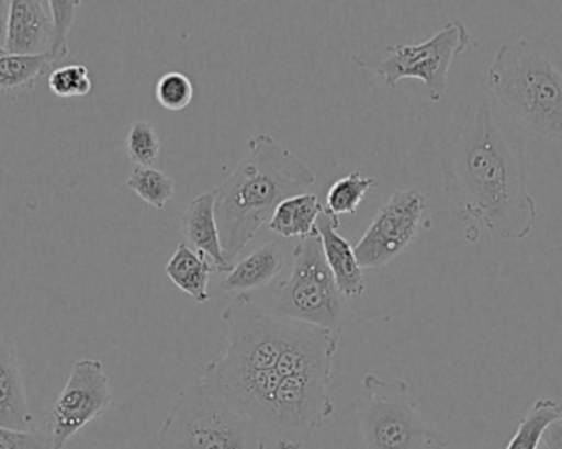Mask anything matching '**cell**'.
I'll return each mask as SVG.
<instances>
[{
  "mask_svg": "<svg viewBox=\"0 0 562 449\" xmlns=\"http://www.w3.org/2000/svg\"><path fill=\"white\" fill-rule=\"evenodd\" d=\"M562 420V404L553 399H540L528 411L505 449H538L551 425Z\"/></svg>",
  "mask_w": 562,
  "mask_h": 449,
  "instance_id": "20",
  "label": "cell"
},
{
  "mask_svg": "<svg viewBox=\"0 0 562 449\" xmlns=\"http://www.w3.org/2000/svg\"><path fill=\"white\" fill-rule=\"evenodd\" d=\"M181 233L191 249L204 254L216 267V272H231L233 267L226 262L223 246H221L220 229H217L216 213H214L213 191L194 198L181 217Z\"/></svg>",
  "mask_w": 562,
  "mask_h": 449,
  "instance_id": "15",
  "label": "cell"
},
{
  "mask_svg": "<svg viewBox=\"0 0 562 449\" xmlns=\"http://www.w3.org/2000/svg\"><path fill=\"white\" fill-rule=\"evenodd\" d=\"M246 160L224 180L214 194V213L224 257L234 267L239 254L272 220L288 198L306 193L314 173L272 135H254Z\"/></svg>",
  "mask_w": 562,
  "mask_h": 449,
  "instance_id": "2",
  "label": "cell"
},
{
  "mask_svg": "<svg viewBox=\"0 0 562 449\" xmlns=\"http://www.w3.org/2000/svg\"><path fill=\"white\" fill-rule=\"evenodd\" d=\"M128 160L138 168H154L161 154V141L151 122L137 121L132 124L125 138Z\"/></svg>",
  "mask_w": 562,
  "mask_h": 449,
  "instance_id": "23",
  "label": "cell"
},
{
  "mask_svg": "<svg viewBox=\"0 0 562 449\" xmlns=\"http://www.w3.org/2000/svg\"><path fill=\"white\" fill-rule=\"evenodd\" d=\"M426 211L428 204L419 191H395L353 246L359 266L382 269L405 252L425 226Z\"/></svg>",
  "mask_w": 562,
  "mask_h": 449,
  "instance_id": "10",
  "label": "cell"
},
{
  "mask_svg": "<svg viewBox=\"0 0 562 449\" xmlns=\"http://www.w3.org/2000/svg\"><path fill=\"white\" fill-rule=\"evenodd\" d=\"M55 69L52 55L23 56L12 55L5 49L0 52V96H15L35 88L42 76Z\"/></svg>",
  "mask_w": 562,
  "mask_h": 449,
  "instance_id": "19",
  "label": "cell"
},
{
  "mask_svg": "<svg viewBox=\"0 0 562 449\" xmlns=\"http://www.w3.org/2000/svg\"><path fill=\"white\" fill-rule=\"evenodd\" d=\"M48 88L56 98H85L92 91V79L88 66L65 65L52 69Z\"/></svg>",
  "mask_w": 562,
  "mask_h": 449,
  "instance_id": "24",
  "label": "cell"
},
{
  "mask_svg": "<svg viewBox=\"0 0 562 449\" xmlns=\"http://www.w3.org/2000/svg\"><path fill=\"white\" fill-rule=\"evenodd\" d=\"M33 424L15 345L0 329V427L26 431Z\"/></svg>",
  "mask_w": 562,
  "mask_h": 449,
  "instance_id": "14",
  "label": "cell"
},
{
  "mask_svg": "<svg viewBox=\"0 0 562 449\" xmlns=\"http://www.w3.org/2000/svg\"><path fill=\"white\" fill-rule=\"evenodd\" d=\"M375 178L363 177L360 171H352L347 177L339 178L330 184L326 197V207L324 210L333 216L340 217L344 214L353 216L357 207L362 203L370 188L375 187Z\"/></svg>",
  "mask_w": 562,
  "mask_h": 449,
  "instance_id": "21",
  "label": "cell"
},
{
  "mask_svg": "<svg viewBox=\"0 0 562 449\" xmlns=\"http://www.w3.org/2000/svg\"><path fill=\"white\" fill-rule=\"evenodd\" d=\"M543 445L547 449H562V420L548 428L543 437Z\"/></svg>",
  "mask_w": 562,
  "mask_h": 449,
  "instance_id": "28",
  "label": "cell"
},
{
  "mask_svg": "<svg viewBox=\"0 0 562 449\" xmlns=\"http://www.w3.org/2000/svg\"><path fill=\"white\" fill-rule=\"evenodd\" d=\"M10 2L0 0V52L5 49L7 22H9Z\"/></svg>",
  "mask_w": 562,
  "mask_h": 449,
  "instance_id": "29",
  "label": "cell"
},
{
  "mask_svg": "<svg viewBox=\"0 0 562 449\" xmlns=\"http://www.w3.org/2000/svg\"><path fill=\"white\" fill-rule=\"evenodd\" d=\"M111 404V384L102 362L95 359L76 361L49 417L53 449H65L79 430L102 417Z\"/></svg>",
  "mask_w": 562,
  "mask_h": 449,
  "instance_id": "11",
  "label": "cell"
},
{
  "mask_svg": "<svg viewBox=\"0 0 562 449\" xmlns=\"http://www.w3.org/2000/svg\"><path fill=\"white\" fill-rule=\"evenodd\" d=\"M221 322L227 335L224 362L256 371L277 368L291 322L266 312L250 295H237L221 313Z\"/></svg>",
  "mask_w": 562,
  "mask_h": 449,
  "instance_id": "9",
  "label": "cell"
},
{
  "mask_svg": "<svg viewBox=\"0 0 562 449\" xmlns=\"http://www.w3.org/2000/svg\"><path fill=\"white\" fill-rule=\"evenodd\" d=\"M283 267L284 257L280 247L276 243L263 244L246 259L234 263L226 279L221 282V290L236 295H249L270 285Z\"/></svg>",
  "mask_w": 562,
  "mask_h": 449,
  "instance_id": "16",
  "label": "cell"
},
{
  "mask_svg": "<svg viewBox=\"0 0 562 449\" xmlns=\"http://www.w3.org/2000/svg\"><path fill=\"white\" fill-rule=\"evenodd\" d=\"M262 428L237 414L203 385H191L158 431V449H267Z\"/></svg>",
  "mask_w": 562,
  "mask_h": 449,
  "instance_id": "4",
  "label": "cell"
},
{
  "mask_svg": "<svg viewBox=\"0 0 562 449\" xmlns=\"http://www.w3.org/2000/svg\"><path fill=\"white\" fill-rule=\"evenodd\" d=\"M155 96L158 104L167 111H184L193 102V82L181 71L165 72L155 86Z\"/></svg>",
  "mask_w": 562,
  "mask_h": 449,
  "instance_id": "26",
  "label": "cell"
},
{
  "mask_svg": "<svg viewBox=\"0 0 562 449\" xmlns=\"http://www.w3.org/2000/svg\"><path fill=\"white\" fill-rule=\"evenodd\" d=\"M471 43L468 26L461 20H454L425 42L386 46L385 55L375 61H369L362 55H352L350 59L359 68L382 76L389 88H395L402 79H419L425 85L429 101L439 102L448 92L452 63Z\"/></svg>",
  "mask_w": 562,
  "mask_h": 449,
  "instance_id": "7",
  "label": "cell"
},
{
  "mask_svg": "<svg viewBox=\"0 0 562 449\" xmlns=\"http://www.w3.org/2000/svg\"><path fill=\"white\" fill-rule=\"evenodd\" d=\"M53 45V16L45 0H12L7 22L5 52L46 55Z\"/></svg>",
  "mask_w": 562,
  "mask_h": 449,
  "instance_id": "12",
  "label": "cell"
},
{
  "mask_svg": "<svg viewBox=\"0 0 562 449\" xmlns=\"http://www.w3.org/2000/svg\"><path fill=\"white\" fill-rule=\"evenodd\" d=\"M359 428L366 449H446L451 438L436 430L416 408L405 381L363 378Z\"/></svg>",
  "mask_w": 562,
  "mask_h": 449,
  "instance_id": "6",
  "label": "cell"
},
{
  "mask_svg": "<svg viewBox=\"0 0 562 449\" xmlns=\"http://www.w3.org/2000/svg\"><path fill=\"white\" fill-rule=\"evenodd\" d=\"M339 217L333 216L326 210L317 220V233L323 244L324 259L333 272L334 280L339 287L340 293L346 299L360 296L366 292V279H363L362 267L357 262L353 247L346 237L340 236Z\"/></svg>",
  "mask_w": 562,
  "mask_h": 449,
  "instance_id": "13",
  "label": "cell"
},
{
  "mask_svg": "<svg viewBox=\"0 0 562 449\" xmlns=\"http://www.w3.org/2000/svg\"><path fill=\"white\" fill-rule=\"evenodd\" d=\"M487 86L515 124L544 141L562 142V72L533 43H504L488 66Z\"/></svg>",
  "mask_w": 562,
  "mask_h": 449,
  "instance_id": "3",
  "label": "cell"
},
{
  "mask_svg": "<svg viewBox=\"0 0 562 449\" xmlns=\"http://www.w3.org/2000/svg\"><path fill=\"white\" fill-rule=\"evenodd\" d=\"M125 187L157 210H164L177 190L175 181L157 168L135 167L125 181Z\"/></svg>",
  "mask_w": 562,
  "mask_h": 449,
  "instance_id": "22",
  "label": "cell"
},
{
  "mask_svg": "<svg viewBox=\"0 0 562 449\" xmlns=\"http://www.w3.org/2000/svg\"><path fill=\"white\" fill-rule=\"evenodd\" d=\"M439 167L446 198L462 220L510 243L533 233L538 204L528 190L524 148L502 131L491 102L465 105Z\"/></svg>",
  "mask_w": 562,
  "mask_h": 449,
  "instance_id": "1",
  "label": "cell"
},
{
  "mask_svg": "<svg viewBox=\"0 0 562 449\" xmlns=\"http://www.w3.org/2000/svg\"><path fill=\"white\" fill-rule=\"evenodd\" d=\"M49 10L53 16V45L49 49L53 61L66 58L69 55V33L76 22V13L81 7V0H52Z\"/></svg>",
  "mask_w": 562,
  "mask_h": 449,
  "instance_id": "25",
  "label": "cell"
},
{
  "mask_svg": "<svg viewBox=\"0 0 562 449\" xmlns=\"http://www.w3.org/2000/svg\"><path fill=\"white\" fill-rule=\"evenodd\" d=\"M165 272L173 285L191 296L194 302H210V279L216 272V267L204 254L191 249L187 243H180L168 260Z\"/></svg>",
  "mask_w": 562,
  "mask_h": 449,
  "instance_id": "17",
  "label": "cell"
},
{
  "mask_svg": "<svg viewBox=\"0 0 562 449\" xmlns=\"http://www.w3.org/2000/svg\"><path fill=\"white\" fill-rule=\"evenodd\" d=\"M0 449H53L52 430L48 425L26 431L0 427Z\"/></svg>",
  "mask_w": 562,
  "mask_h": 449,
  "instance_id": "27",
  "label": "cell"
},
{
  "mask_svg": "<svg viewBox=\"0 0 562 449\" xmlns=\"http://www.w3.org/2000/svg\"><path fill=\"white\" fill-rule=\"evenodd\" d=\"M330 375L333 371H314L283 378L267 430L277 449H303L333 417Z\"/></svg>",
  "mask_w": 562,
  "mask_h": 449,
  "instance_id": "8",
  "label": "cell"
},
{
  "mask_svg": "<svg viewBox=\"0 0 562 449\" xmlns=\"http://www.w3.org/2000/svg\"><path fill=\"white\" fill-rule=\"evenodd\" d=\"M323 211L324 207L321 206L316 194H296L277 207L272 220L269 221V229L284 239H306L317 234L316 224Z\"/></svg>",
  "mask_w": 562,
  "mask_h": 449,
  "instance_id": "18",
  "label": "cell"
},
{
  "mask_svg": "<svg viewBox=\"0 0 562 449\" xmlns=\"http://www.w3.org/2000/svg\"><path fill=\"white\" fill-rule=\"evenodd\" d=\"M269 313L286 322L342 333L347 299L324 259L319 233L294 246L293 269L277 287L276 302Z\"/></svg>",
  "mask_w": 562,
  "mask_h": 449,
  "instance_id": "5",
  "label": "cell"
}]
</instances>
